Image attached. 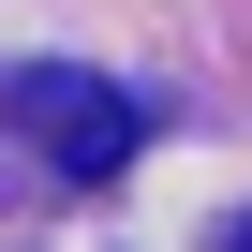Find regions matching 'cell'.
<instances>
[{
  "label": "cell",
  "mask_w": 252,
  "mask_h": 252,
  "mask_svg": "<svg viewBox=\"0 0 252 252\" xmlns=\"http://www.w3.org/2000/svg\"><path fill=\"white\" fill-rule=\"evenodd\" d=\"M237 252H252V222H237Z\"/></svg>",
  "instance_id": "obj_2"
},
{
  "label": "cell",
  "mask_w": 252,
  "mask_h": 252,
  "mask_svg": "<svg viewBox=\"0 0 252 252\" xmlns=\"http://www.w3.org/2000/svg\"><path fill=\"white\" fill-rule=\"evenodd\" d=\"M15 134L60 163V178H119V163H134V134H149V119H134V89H104V74H15Z\"/></svg>",
  "instance_id": "obj_1"
}]
</instances>
